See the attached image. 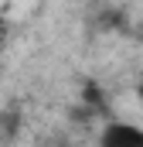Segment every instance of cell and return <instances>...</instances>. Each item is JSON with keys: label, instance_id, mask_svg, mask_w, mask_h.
Wrapping results in <instances>:
<instances>
[{"label": "cell", "instance_id": "1", "mask_svg": "<svg viewBox=\"0 0 143 147\" xmlns=\"http://www.w3.org/2000/svg\"><path fill=\"white\" fill-rule=\"evenodd\" d=\"M99 147H143V127L126 120H109L99 130Z\"/></svg>", "mask_w": 143, "mask_h": 147}, {"label": "cell", "instance_id": "2", "mask_svg": "<svg viewBox=\"0 0 143 147\" xmlns=\"http://www.w3.org/2000/svg\"><path fill=\"white\" fill-rule=\"evenodd\" d=\"M136 92H140V99H143V82H140V89H136Z\"/></svg>", "mask_w": 143, "mask_h": 147}]
</instances>
